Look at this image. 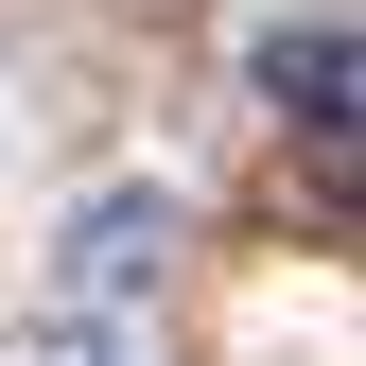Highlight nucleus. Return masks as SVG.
Segmentation results:
<instances>
[{
	"instance_id": "f257e3e1",
	"label": "nucleus",
	"mask_w": 366,
	"mask_h": 366,
	"mask_svg": "<svg viewBox=\"0 0 366 366\" xmlns=\"http://www.w3.org/2000/svg\"><path fill=\"white\" fill-rule=\"evenodd\" d=\"M262 87H280L297 140H349V18H297L280 53H262Z\"/></svg>"
},
{
	"instance_id": "f03ea898",
	"label": "nucleus",
	"mask_w": 366,
	"mask_h": 366,
	"mask_svg": "<svg viewBox=\"0 0 366 366\" xmlns=\"http://www.w3.org/2000/svg\"><path fill=\"white\" fill-rule=\"evenodd\" d=\"M157 244H174V209H157V192H105V209H87V227H70V280H87V297H105V280H140V262H157Z\"/></svg>"
}]
</instances>
